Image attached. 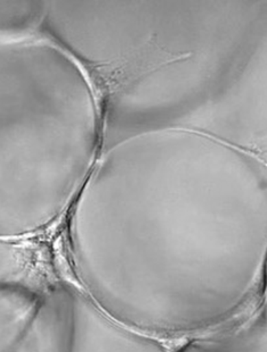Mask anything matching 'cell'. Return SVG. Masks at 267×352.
<instances>
[{
	"label": "cell",
	"instance_id": "obj_1",
	"mask_svg": "<svg viewBox=\"0 0 267 352\" xmlns=\"http://www.w3.org/2000/svg\"><path fill=\"white\" fill-rule=\"evenodd\" d=\"M73 322L69 352H174L166 340L126 325L73 291Z\"/></svg>",
	"mask_w": 267,
	"mask_h": 352
},
{
	"label": "cell",
	"instance_id": "obj_2",
	"mask_svg": "<svg viewBox=\"0 0 267 352\" xmlns=\"http://www.w3.org/2000/svg\"><path fill=\"white\" fill-rule=\"evenodd\" d=\"M174 352H267V316L251 315L213 332L185 340Z\"/></svg>",
	"mask_w": 267,
	"mask_h": 352
}]
</instances>
